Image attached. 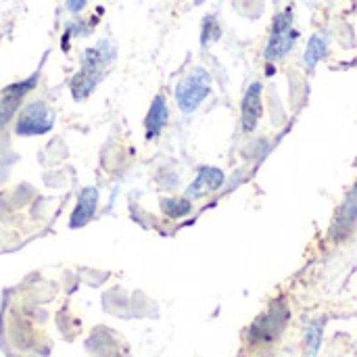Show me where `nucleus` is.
Listing matches in <instances>:
<instances>
[{"instance_id": "nucleus-12", "label": "nucleus", "mask_w": 357, "mask_h": 357, "mask_svg": "<svg viewBox=\"0 0 357 357\" xmlns=\"http://www.w3.org/2000/svg\"><path fill=\"white\" fill-rule=\"evenodd\" d=\"M322 337H324V320H312L305 326V343H303V357H316L322 347Z\"/></svg>"}, {"instance_id": "nucleus-10", "label": "nucleus", "mask_w": 357, "mask_h": 357, "mask_svg": "<svg viewBox=\"0 0 357 357\" xmlns=\"http://www.w3.org/2000/svg\"><path fill=\"white\" fill-rule=\"evenodd\" d=\"M167 119H169V111H167V105H165L163 96H155V100L151 105V111L146 115V136L157 138L161 134V130L165 128Z\"/></svg>"}, {"instance_id": "nucleus-15", "label": "nucleus", "mask_w": 357, "mask_h": 357, "mask_svg": "<svg viewBox=\"0 0 357 357\" xmlns=\"http://www.w3.org/2000/svg\"><path fill=\"white\" fill-rule=\"evenodd\" d=\"M163 211L169 215V218H182L190 211V203L186 199H169V201H163Z\"/></svg>"}, {"instance_id": "nucleus-16", "label": "nucleus", "mask_w": 357, "mask_h": 357, "mask_svg": "<svg viewBox=\"0 0 357 357\" xmlns=\"http://www.w3.org/2000/svg\"><path fill=\"white\" fill-rule=\"evenodd\" d=\"M84 4H86V0H67V8L71 13H79L84 8Z\"/></svg>"}, {"instance_id": "nucleus-6", "label": "nucleus", "mask_w": 357, "mask_h": 357, "mask_svg": "<svg viewBox=\"0 0 357 357\" xmlns=\"http://www.w3.org/2000/svg\"><path fill=\"white\" fill-rule=\"evenodd\" d=\"M287 307L282 303H274L272 310L259 318L253 326V339L257 341H272L274 337H278V333L284 328L287 324Z\"/></svg>"}, {"instance_id": "nucleus-9", "label": "nucleus", "mask_w": 357, "mask_h": 357, "mask_svg": "<svg viewBox=\"0 0 357 357\" xmlns=\"http://www.w3.org/2000/svg\"><path fill=\"white\" fill-rule=\"evenodd\" d=\"M224 172L218 167H201L197 174V180L188 188V197H205L209 192H215L224 184Z\"/></svg>"}, {"instance_id": "nucleus-7", "label": "nucleus", "mask_w": 357, "mask_h": 357, "mask_svg": "<svg viewBox=\"0 0 357 357\" xmlns=\"http://www.w3.org/2000/svg\"><path fill=\"white\" fill-rule=\"evenodd\" d=\"M261 92H264V86L259 82H253L245 96H243V105H241V121H243V130L245 132H253L259 117H261Z\"/></svg>"}, {"instance_id": "nucleus-1", "label": "nucleus", "mask_w": 357, "mask_h": 357, "mask_svg": "<svg viewBox=\"0 0 357 357\" xmlns=\"http://www.w3.org/2000/svg\"><path fill=\"white\" fill-rule=\"evenodd\" d=\"M113 54H115V52H113V48H111L107 42L100 44V46H96V48L86 50L84 67H82V71H79V73L75 75V79H73V94H75V98L86 96V94L94 88V84L98 82L102 69L111 63Z\"/></svg>"}, {"instance_id": "nucleus-8", "label": "nucleus", "mask_w": 357, "mask_h": 357, "mask_svg": "<svg viewBox=\"0 0 357 357\" xmlns=\"http://www.w3.org/2000/svg\"><path fill=\"white\" fill-rule=\"evenodd\" d=\"M36 77H38V75H31L29 79H25V82H21V84H15V86H8V88L2 92V96H0V126H4V123L13 117V113L17 111L21 98H23V96L29 92V88L36 84Z\"/></svg>"}, {"instance_id": "nucleus-13", "label": "nucleus", "mask_w": 357, "mask_h": 357, "mask_svg": "<svg viewBox=\"0 0 357 357\" xmlns=\"http://www.w3.org/2000/svg\"><path fill=\"white\" fill-rule=\"evenodd\" d=\"M96 197H98V195H96L94 188H88V190L82 192L79 205H77V209H75L73 215H71L73 226H82V224H86V222L92 218V213H94V209H96Z\"/></svg>"}, {"instance_id": "nucleus-5", "label": "nucleus", "mask_w": 357, "mask_h": 357, "mask_svg": "<svg viewBox=\"0 0 357 357\" xmlns=\"http://www.w3.org/2000/svg\"><path fill=\"white\" fill-rule=\"evenodd\" d=\"M357 226V184L347 192L341 209L335 215L333 228H331V236L333 238H345L354 228Z\"/></svg>"}, {"instance_id": "nucleus-2", "label": "nucleus", "mask_w": 357, "mask_h": 357, "mask_svg": "<svg viewBox=\"0 0 357 357\" xmlns=\"http://www.w3.org/2000/svg\"><path fill=\"white\" fill-rule=\"evenodd\" d=\"M297 38H299V33H297V29H293V8L278 13L272 23V33H270L268 46H266V59L270 63L284 59L295 48Z\"/></svg>"}, {"instance_id": "nucleus-11", "label": "nucleus", "mask_w": 357, "mask_h": 357, "mask_svg": "<svg viewBox=\"0 0 357 357\" xmlns=\"http://www.w3.org/2000/svg\"><path fill=\"white\" fill-rule=\"evenodd\" d=\"M326 52H328V36L326 33H314L307 42V48H305V56H303L305 67L310 71H314L316 65L326 56Z\"/></svg>"}, {"instance_id": "nucleus-4", "label": "nucleus", "mask_w": 357, "mask_h": 357, "mask_svg": "<svg viewBox=\"0 0 357 357\" xmlns=\"http://www.w3.org/2000/svg\"><path fill=\"white\" fill-rule=\"evenodd\" d=\"M52 126V113L44 107V102H33L29 105L23 115L17 121L15 132L19 136H31V134H44Z\"/></svg>"}, {"instance_id": "nucleus-14", "label": "nucleus", "mask_w": 357, "mask_h": 357, "mask_svg": "<svg viewBox=\"0 0 357 357\" xmlns=\"http://www.w3.org/2000/svg\"><path fill=\"white\" fill-rule=\"evenodd\" d=\"M220 33H222V29H220L215 17H213V15L205 17V21H203V31H201V42H203V46H209L211 42H215V40L220 38Z\"/></svg>"}, {"instance_id": "nucleus-3", "label": "nucleus", "mask_w": 357, "mask_h": 357, "mask_svg": "<svg viewBox=\"0 0 357 357\" xmlns=\"http://www.w3.org/2000/svg\"><path fill=\"white\" fill-rule=\"evenodd\" d=\"M211 92V75L205 69H192L176 88L178 107L184 113L195 111Z\"/></svg>"}]
</instances>
